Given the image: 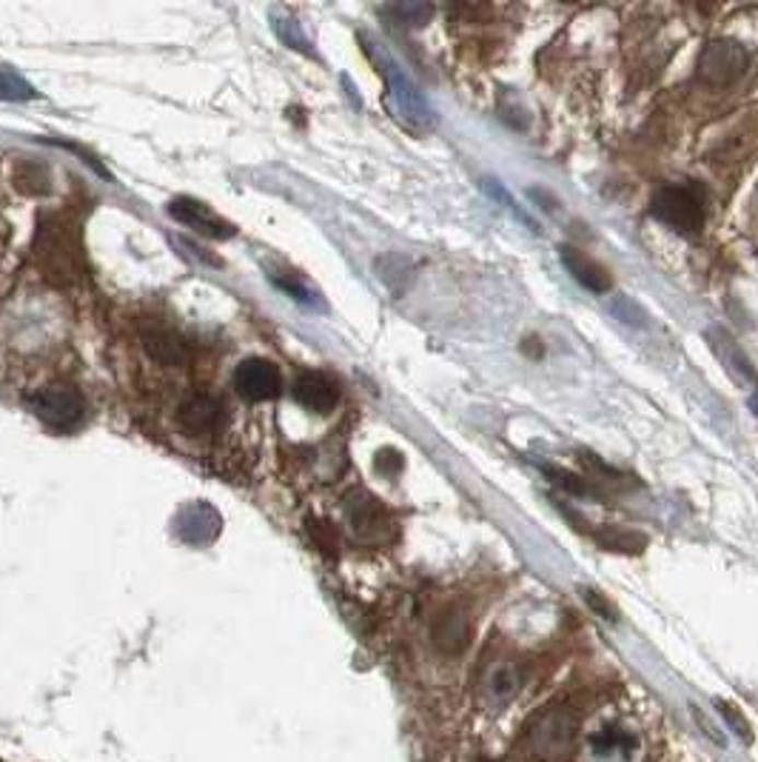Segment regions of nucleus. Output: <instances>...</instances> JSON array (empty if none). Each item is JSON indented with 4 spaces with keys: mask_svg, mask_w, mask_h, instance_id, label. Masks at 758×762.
<instances>
[{
    "mask_svg": "<svg viewBox=\"0 0 758 762\" xmlns=\"http://www.w3.org/2000/svg\"><path fill=\"white\" fill-rule=\"evenodd\" d=\"M653 215L667 229L685 238H696L704 229V200L693 186H665L653 197Z\"/></svg>",
    "mask_w": 758,
    "mask_h": 762,
    "instance_id": "obj_1",
    "label": "nucleus"
},
{
    "mask_svg": "<svg viewBox=\"0 0 758 762\" xmlns=\"http://www.w3.org/2000/svg\"><path fill=\"white\" fill-rule=\"evenodd\" d=\"M530 746L539 760L571 762L576 751V717L568 708H550L534 726Z\"/></svg>",
    "mask_w": 758,
    "mask_h": 762,
    "instance_id": "obj_2",
    "label": "nucleus"
},
{
    "mask_svg": "<svg viewBox=\"0 0 758 762\" xmlns=\"http://www.w3.org/2000/svg\"><path fill=\"white\" fill-rule=\"evenodd\" d=\"M32 412L37 414V420L46 423L55 431H72L78 429L83 417H86V403L83 394L72 385H49L40 389L30 397Z\"/></svg>",
    "mask_w": 758,
    "mask_h": 762,
    "instance_id": "obj_3",
    "label": "nucleus"
},
{
    "mask_svg": "<svg viewBox=\"0 0 758 762\" xmlns=\"http://www.w3.org/2000/svg\"><path fill=\"white\" fill-rule=\"evenodd\" d=\"M747 51L736 41H710L699 55V64H696V72L699 78L708 83V86L724 89L733 86L744 72H747Z\"/></svg>",
    "mask_w": 758,
    "mask_h": 762,
    "instance_id": "obj_4",
    "label": "nucleus"
},
{
    "mask_svg": "<svg viewBox=\"0 0 758 762\" xmlns=\"http://www.w3.org/2000/svg\"><path fill=\"white\" fill-rule=\"evenodd\" d=\"M177 426L191 440H214L225 429L223 400L209 392L188 394L177 406Z\"/></svg>",
    "mask_w": 758,
    "mask_h": 762,
    "instance_id": "obj_5",
    "label": "nucleus"
},
{
    "mask_svg": "<svg viewBox=\"0 0 758 762\" xmlns=\"http://www.w3.org/2000/svg\"><path fill=\"white\" fill-rule=\"evenodd\" d=\"M376 60H380L383 78L388 80L390 97H394V103H397L399 115L408 117L413 126H431L433 124L431 106H428V101L417 89V83H413V80L403 72V66L394 64L388 55H376Z\"/></svg>",
    "mask_w": 758,
    "mask_h": 762,
    "instance_id": "obj_6",
    "label": "nucleus"
},
{
    "mask_svg": "<svg viewBox=\"0 0 758 762\" xmlns=\"http://www.w3.org/2000/svg\"><path fill=\"white\" fill-rule=\"evenodd\" d=\"M232 383L243 397L254 400V403L277 397L282 389L280 369L271 360H266V357H248V360H243L234 369Z\"/></svg>",
    "mask_w": 758,
    "mask_h": 762,
    "instance_id": "obj_7",
    "label": "nucleus"
},
{
    "mask_svg": "<svg viewBox=\"0 0 758 762\" xmlns=\"http://www.w3.org/2000/svg\"><path fill=\"white\" fill-rule=\"evenodd\" d=\"M346 515L348 526H351L357 538L362 540H380L385 538V531H388V511L383 508V503L365 492H357L348 497Z\"/></svg>",
    "mask_w": 758,
    "mask_h": 762,
    "instance_id": "obj_8",
    "label": "nucleus"
},
{
    "mask_svg": "<svg viewBox=\"0 0 758 762\" xmlns=\"http://www.w3.org/2000/svg\"><path fill=\"white\" fill-rule=\"evenodd\" d=\"M168 215H172L174 220L186 223L188 229L206 234V238L225 240L234 234V226L229 223V220H223L220 215H214L209 206L200 204V200H191V197H177V200H172V204H168Z\"/></svg>",
    "mask_w": 758,
    "mask_h": 762,
    "instance_id": "obj_9",
    "label": "nucleus"
},
{
    "mask_svg": "<svg viewBox=\"0 0 758 762\" xmlns=\"http://www.w3.org/2000/svg\"><path fill=\"white\" fill-rule=\"evenodd\" d=\"M431 639L436 651L448 654H463L470 643V617L465 614L459 605H448V609L440 611V617L433 620Z\"/></svg>",
    "mask_w": 758,
    "mask_h": 762,
    "instance_id": "obj_10",
    "label": "nucleus"
},
{
    "mask_svg": "<svg viewBox=\"0 0 758 762\" xmlns=\"http://www.w3.org/2000/svg\"><path fill=\"white\" fill-rule=\"evenodd\" d=\"M294 400L308 412L317 414H328L337 408L340 403V389L334 383L331 378H325L319 371H303L300 378L294 380Z\"/></svg>",
    "mask_w": 758,
    "mask_h": 762,
    "instance_id": "obj_11",
    "label": "nucleus"
},
{
    "mask_svg": "<svg viewBox=\"0 0 758 762\" xmlns=\"http://www.w3.org/2000/svg\"><path fill=\"white\" fill-rule=\"evenodd\" d=\"M559 252H562L564 269L571 272L576 284H582L587 291H593V295H605V291H610L614 277H610V272H607L602 263H596L593 257H587L585 252H579V249L573 246H562Z\"/></svg>",
    "mask_w": 758,
    "mask_h": 762,
    "instance_id": "obj_12",
    "label": "nucleus"
},
{
    "mask_svg": "<svg viewBox=\"0 0 758 762\" xmlns=\"http://www.w3.org/2000/svg\"><path fill=\"white\" fill-rule=\"evenodd\" d=\"M177 534H180L186 543H211V540L220 534V517L211 506L206 503H195V506L183 508L180 517H177Z\"/></svg>",
    "mask_w": 758,
    "mask_h": 762,
    "instance_id": "obj_13",
    "label": "nucleus"
},
{
    "mask_svg": "<svg viewBox=\"0 0 758 762\" xmlns=\"http://www.w3.org/2000/svg\"><path fill=\"white\" fill-rule=\"evenodd\" d=\"M143 349L149 351L154 363L166 366V369H180L188 363L186 343L172 332V328H145L143 332Z\"/></svg>",
    "mask_w": 758,
    "mask_h": 762,
    "instance_id": "obj_14",
    "label": "nucleus"
},
{
    "mask_svg": "<svg viewBox=\"0 0 758 762\" xmlns=\"http://www.w3.org/2000/svg\"><path fill=\"white\" fill-rule=\"evenodd\" d=\"M633 748H635V740L630 737L628 731H625V728H619V726H607V728H602L599 734H593V751L602 757H607V754L628 757Z\"/></svg>",
    "mask_w": 758,
    "mask_h": 762,
    "instance_id": "obj_15",
    "label": "nucleus"
},
{
    "mask_svg": "<svg viewBox=\"0 0 758 762\" xmlns=\"http://www.w3.org/2000/svg\"><path fill=\"white\" fill-rule=\"evenodd\" d=\"M596 543L607 552H619V554H639L648 545V540L635 531H621V529H602L596 531Z\"/></svg>",
    "mask_w": 758,
    "mask_h": 762,
    "instance_id": "obj_16",
    "label": "nucleus"
},
{
    "mask_svg": "<svg viewBox=\"0 0 758 762\" xmlns=\"http://www.w3.org/2000/svg\"><path fill=\"white\" fill-rule=\"evenodd\" d=\"M488 691L497 700H511L520 691V671L513 666H497L488 677Z\"/></svg>",
    "mask_w": 758,
    "mask_h": 762,
    "instance_id": "obj_17",
    "label": "nucleus"
},
{
    "mask_svg": "<svg viewBox=\"0 0 758 762\" xmlns=\"http://www.w3.org/2000/svg\"><path fill=\"white\" fill-rule=\"evenodd\" d=\"M35 89L9 66H0V101H32Z\"/></svg>",
    "mask_w": 758,
    "mask_h": 762,
    "instance_id": "obj_18",
    "label": "nucleus"
},
{
    "mask_svg": "<svg viewBox=\"0 0 758 762\" xmlns=\"http://www.w3.org/2000/svg\"><path fill=\"white\" fill-rule=\"evenodd\" d=\"M390 18H397L403 26H425L433 15V7L428 3H397V7L385 9Z\"/></svg>",
    "mask_w": 758,
    "mask_h": 762,
    "instance_id": "obj_19",
    "label": "nucleus"
},
{
    "mask_svg": "<svg viewBox=\"0 0 758 762\" xmlns=\"http://www.w3.org/2000/svg\"><path fill=\"white\" fill-rule=\"evenodd\" d=\"M541 472L548 474L557 486H562L564 492L579 494V497H585V494H591V486H587V480L576 477L573 472H564V469H559V465H541Z\"/></svg>",
    "mask_w": 758,
    "mask_h": 762,
    "instance_id": "obj_20",
    "label": "nucleus"
},
{
    "mask_svg": "<svg viewBox=\"0 0 758 762\" xmlns=\"http://www.w3.org/2000/svg\"><path fill=\"white\" fill-rule=\"evenodd\" d=\"M719 712L724 714V719H727V723H730V728H733V731H736L744 742H753L750 723L744 719V714L738 712V708H733V705H727V703H722V700H719Z\"/></svg>",
    "mask_w": 758,
    "mask_h": 762,
    "instance_id": "obj_21",
    "label": "nucleus"
},
{
    "mask_svg": "<svg viewBox=\"0 0 758 762\" xmlns=\"http://www.w3.org/2000/svg\"><path fill=\"white\" fill-rule=\"evenodd\" d=\"M403 469V454L394 449H383L376 454V472L383 474H397Z\"/></svg>",
    "mask_w": 758,
    "mask_h": 762,
    "instance_id": "obj_22",
    "label": "nucleus"
},
{
    "mask_svg": "<svg viewBox=\"0 0 758 762\" xmlns=\"http://www.w3.org/2000/svg\"><path fill=\"white\" fill-rule=\"evenodd\" d=\"M585 600H587V605H591V609L596 611V614H599V617H605V620H610V623H614L616 609L610 603H607V600L599 594V591H591V588H587Z\"/></svg>",
    "mask_w": 758,
    "mask_h": 762,
    "instance_id": "obj_23",
    "label": "nucleus"
},
{
    "mask_svg": "<svg viewBox=\"0 0 758 762\" xmlns=\"http://www.w3.org/2000/svg\"><path fill=\"white\" fill-rule=\"evenodd\" d=\"M277 32H280V37H282V41H285V44L291 46V49H305V37L300 35V30H296V23H291V21L277 23Z\"/></svg>",
    "mask_w": 758,
    "mask_h": 762,
    "instance_id": "obj_24",
    "label": "nucleus"
},
{
    "mask_svg": "<svg viewBox=\"0 0 758 762\" xmlns=\"http://www.w3.org/2000/svg\"><path fill=\"white\" fill-rule=\"evenodd\" d=\"M314 538H319V545H323L325 552H331L334 545H337V531L331 529V523L314 526Z\"/></svg>",
    "mask_w": 758,
    "mask_h": 762,
    "instance_id": "obj_25",
    "label": "nucleus"
},
{
    "mask_svg": "<svg viewBox=\"0 0 758 762\" xmlns=\"http://www.w3.org/2000/svg\"><path fill=\"white\" fill-rule=\"evenodd\" d=\"M750 406H753V412H756V417H758V392L750 397Z\"/></svg>",
    "mask_w": 758,
    "mask_h": 762,
    "instance_id": "obj_26",
    "label": "nucleus"
}]
</instances>
